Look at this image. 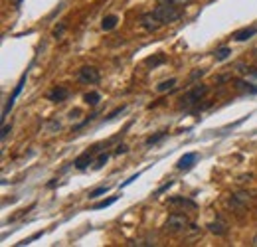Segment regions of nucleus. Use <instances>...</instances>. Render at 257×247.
<instances>
[{"mask_svg": "<svg viewBox=\"0 0 257 247\" xmlns=\"http://www.w3.org/2000/svg\"><path fill=\"white\" fill-rule=\"evenodd\" d=\"M83 99H85V103H87V105H93V107H95V105L99 103L101 95H99L97 91H91V93H85V97H83Z\"/></svg>", "mask_w": 257, "mask_h": 247, "instance_id": "nucleus-13", "label": "nucleus"}, {"mask_svg": "<svg viewBox=\"0 0 257 247\" xmlns=\"http://www.w3.org/2000/svg\"><path fill=\"white\" fill-rule=\"evenodd\" d=\"M208 229H210L212 233H216V235H226V233H228V225H226L224 222H220V220L210 222V224H208Z\"/></svg>", "mask_w": 257, "mask_h": 247, "instance_id": "nucleus-10", "label": "nucleus"}, {"mask_svg": "<svg viewBox=\"0 0 257 247\" xmlns=\"http://www.w3.org/2000/svg\"><path fill=\"white\" fill-rule=\"evenodd\" d=\"M196 160H198V155L196 153H188V155H184L180 160H178V164H176V168L178 170H190L194 164H196Z\"/></svg>", "mask_w": 257, "mask_h": 247, "instance_id": "nucleus-7", "label": "nucleus"}, {"mask_svg": "<svg viewBox=\"0 0 257 247\" xmlns=\"http://www.w3.org/2000/svg\"><path fill=\"white\" fill-rule=\"evenodd\" d=\"M14 2H16V4H22V0H14Z\"/></svg>", "mask_w": 257, "mask_h": 247, "instance_id": "nucleus-26", "label": "nucleus"}, {"mask_svg": "<svg viewBox=\"0 0 257 247\" xmlns=\"http://www.w3.org/2000/svg\"><path fill=\"white\" fill-rule=\"evenodd\" d=\"M159 2H168V4H176V6H186L192 0H159Z\"/></svg>", "mask_w": 257, "mask_h": 247, "instance_id": "nucleus-19", "label": "nucleus"}, {"mask_svg": "<svg viewBox=\"0 0 257 247\" xmlns=\"http://www.w3.org/2000/svg\"><path fill=\"white\" fill-rule=\"evenodd\" d=\"M163 136H166V133H159V135H154V136H148V138H146V146H150V144H154V142H159Z\"/></svg>", "mask_w": 257, "mask_h": 247, "instance_id": "nucleus-20", "label": "nucleus"}, {"mask_svg": "<svg viewBox=\"0 0 257 247\" xmlns=\"http://www.w3.org/2000/svg\"><path fill=\"white\" fill-rule=\"evenodd\" d=\"M188 225H190V222L184 214H170L166 224H164V229L170 233H182L188 229Z\"/></svg>", "mask_w": 257, "mask_h": 247, "instance_id": "nucleus-2", "label": "nucleus"}, {"mask_svg": "<svg viewBox=\"0 0 257 247\" xmlns=\"http://www.w3.org/2000/svg\"><path fill=\"white\" fill-rule=\"evenodd\" d=\"M10 129H12V127H10V125H4V129H2V140H4V138H6V135H8V133H10Z\"/></svg>", "mask_w": 257, "mask_h": 247, "instance_id": "nucleus-23", "label": "nucleus"}, {"mask_svg": "<svg viewBox=\"0 0 257 247\" xmlns=\"http://www.w3.org/2000/svg\"><path fill=\"white\" fill-rule=\"evenodd\" d=\"M206 93H208V87H206V85H198V87H194L190 93H186V95L182 97V107H190V105L198 103Z\"/></svg>", "mask_w": 257, "mask_h": 247, "instance_id": "nucleus-4", "label": "nucleus"}, {"mask_svg": "<svg viewBox=\"0 0 257 247\" xmlns=\"http://www.w3.org/2000/svg\"><path fill=\"white\" fill-rule=\"evenodd\" d=\"M164 62H166V56H164V54H159V56H154V58H148V60H146V66L157 67V66L164 64Z\"/></svg>", "mask_w": 257, "mask_h": 247, "instance_id": "nucleus-14", "label": "nucleus"}, {"mask_svg": "<svg viewBox=\"0 0 257 247\" xmlns=\"http://www.w3.org/2000/svg\"><path fill=\"white\" fill-rule=\"evenodd\" d=\"M157 16L161 18V22L163 24H172V22H176L178 18H180V6H176V4H168V2H161L159 6H157Z\"/></svg>", "mask_w": 257, "mask_h": 247, "instance_id": "nucleus-1", "label": "nucleus"}, {"mask_svg": "<svg viewBox=\"0 0 257 247\" xmlns=\"http://www.w3.org/2000/svg\"><path fill=\"white\" fill-rule=\"evenodd\" d=\"M107 160H109V157H107V155H101V157L97 158V164H95V168H101V166H103V164H105Z\"/></svg>", "mask_w": 257, "mask_h": 247, "instance_id": "nucleus-21", "label": "nucleus"}, {"mask_svg": "<svg viewBox=\"0 0 257 247\" xmlns=\"http://www.w3.org/2000/svg\"><path fill=\"white\" fill-rule=\"evenodd\" d=\"M115 200H117V198H115V196H113V198H107V200H103V202H99V204H95V206H93V210H101V208H107V206H111V204H113Z\"/></svg>", "mask_w": 257, "mask_h": 247, "instance_id": "nucleus-18", "label": "nucleus"}, {"mask_svg": "<svg viewBox=\"0 0 257 247\" xmlns=\"http://www.w3.org/2000/svg\"><path fill=\"white\" fill-rule=\"evenodd\" d=\"M68 97H70V89L64 87V85H58V87H54L47 93V99H49V101H54V103H64Z\"/></svg>", "mask_w": 257, "mask_h": 247, "instance_id": "nucleus-6", "label": "nucleus"}, {"mask_svg": "<svg viewBox=\"0 0 257 247\" xmlns=\"http://www.w3.org/2000/svg\"><path fill=\"white\" fill-rule=\"evenodd\" d=\"M121 153H127V146H125V144H123V146H119V148H117V155H121Z\"/></svg>", "mask_w": 257, "mask_h": 247, "instance_id": "nucleus-24", "label": "nucleus"}, {"mask_svg": "<svg viewBox=\"0 0 257 247\" xmlns=\"http://www.w3.org/2000/svg\"><path fill=\"white\" fill-rule=\"evenodd\" d=\"M140 26L144 28V30H148V32H157L161 26H164L163 22H161V18L157 16V12H144L142 16H140Z\"/></svg>", "mask_w": 257, "mask_h": 247, "instance_id": "nucleus-5", "label": "nucleus"}, {"mask_svg": "<svg viewBox=\"0 0 257 247\" xmlns=\"http://www.w3.org/2000/svg\"><path fill=\"white\" fill-rule=\"evenodd\" d=\"M89 162H91V155L89 153H83L79 158H75V168H79V170H85L87 166H89Z\"/></svg>", "mask_w": 257, "mask_h": 247, "instance_id": "nucleus-12", "label": "nucleus"}, {"mask_svg": "<svg viewBox=\"0 0 257 247\" xmlns=\"http://www.w3.org/2000/svg\"><path fill=\"white\" fill-rule=\"evenodd\" d=\"M77 79H79L81 83L93 85V83H97V81L101 79V75H99V69H97V67H93V66H83V67L79 69V73H77Z\"/></svg>", "mask_w": 257, "mask_h": 247, "instance_id": "nucleus-3", "label": "nucleus"}, {"mask_svg": "<svg viewBox=\"0 0 257 247\" xmlns=\"http://www.w3.org/2000/svg\"><path fill=\"white\" fill-rule=\"evenodd\" d=\"M123 111H125V107H119V109H115V111H113V113H111V115L107 117V121H111V119H115V117H117L119 113H123Z\"/></svg>", "mask_w": 257, "mask_h": 247, "instance_id": "nucleus-22", "label": "nucleus"}, {"mask_svg": "<svg viewBox=\"0 0 257 247\" xmlns=\"http://www.w3.org/2000/svg\"><path fill=\"white\" fill-rule=\"evenodd\" d=\"M105 192H109V186H99V188H95V190L89 192V198H99V196H103Z\"/></svg>", "mask_w": 257, "mask_h": 247, "instance_id": "nucleus-17", "label": "nucleus"}, {"mask_svg": "<svg viewBox=\"0 0 257 247\" xmlns=\"http://www.w3.org/2000/svg\"><path fill=\"white\" fill-rule=\"evenodd\" d=\"M168 206H182V208H190V210H196V202L188 200V198H180V196H174L168 200Z\"/></svg>", "mask_w": 257, "mask_h": 247, "instance_id": "nucleus-8", "label": "nucleus"}, {"mask_svg": "<svg viewBox=\"0 0 257 247\" xmlns=\"http://www.w3.org/2000/svg\"><path fill=\"white\" fill-rule=\"evenodd\" d=\"M174 85H176V79H168V81H163V83H159V85H157V91H161V93H163V91H168V89H172Z\"/></svg>", "mask_w": 257, "mask_h": 247, "instance_id": "nucleus-16", "label": "nucleus"}, {"mask_svg": "<svg viewBox=\"0 0 257 247\" xmlns=\"http://www.w3.org/2000/svg\"><path fill=\"white\" fill-rule=\"evenodd\" d=\"M117 22H119V18H117L115 14H109V16H105V18H103V24H101V28L105 30V32H109V30H113V28L117 26Z\"/></svg>", "mask_w": 257, "mask_h": 247, "instance_id": "nucleus-11", "label": "nucleus"}, {"mask_svg": "<svg viewBox=\"0 0 257 247\" xmlns=\"http://www.w3.org/2000/svg\"><path fill=\"white\" fill-rule=\"evenodd\" d=\"M255 34H257V28H255V26H251V28H243V30L235 32V34H234V38H235L237 42H245V40H249L251 36H255Z\"/></svg>", "mask_w": 257, "mask_h": 247, "instance_id": "nucleus-9", "label": "nucleus"}, {"mask_svg": "<svg viewBox=\"0 0 257 247\" xmlns=\"http://www.w3.org/2000/svg\"><path fill=\"white\" fill-rule=\"evenodd\" d=\"M251 245H255V247H257V237H255V239H253V243H251Z\"/></svg>", "mask_w": 257, "mask_h": 247, "instance_id": "nucleus-25", "label": "nucleus"}, {"mask_svg": "<svg viewBox=\"0 0 257 247\" xmlns=\"http://www.w3.org/2000/svg\"><path fill=\"white\" fill-rule=\"evenodd\" d=\"M230 54H232V49L230 47H220V49H216V60L218 62H224V60H228L230 58Z\"/></svg>", "mask_w": 257, "mask_h": 247, "instance_id": "nucleus-15", "label": "nucleus"}]
</instances>
